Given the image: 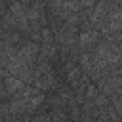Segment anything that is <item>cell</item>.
<instances>
[{"label": "cell", "instance_id": "cell-1", "mask_svg": "<svg viewBox=\"0 0 122 122\" xmlns=\"http://www.w3.org/2000/svg\"><path fill=\"white\" fill-rule=\"evenodd\" d=\"M99 40H101V34L95 29L82 25L78 30V36H76V48H78V51H90Z\"/></svg>", "mask_w": 122, "mask_h": 122}, {"label": "cell", "instance_id": "cell-2", "mask_svg": "<svg viewBox=\"0 0 122 122\" xmlns=\"http://www.w3.org/2000/svg\"><path fill=\"white\" fill-rule=\"evenodd\" d=\"M2 86H4L6 95H8V99H10V97H13L15 93H19L27 84H25V82H21L19 78L11 76V74H6V76H4V80H2Z\"/></svg>", "mask_w": 122, "mask_h": 122}, {"label": "cell", "instance_id": "cell-3", "mask_svg": "<svg viewBox=\"0 0 122 122\" xmlns=\"http://www.w3.org/2000/svg\"><path fill=\"white\" fill-rule=\"evenodd\" d=\"M27 122H51V120H50V112H46V114H38V112H34L32 116L27 118Z\"/></svg>", "mask_w": 122, "mask_h": 122}, {"label": "cell", "instance_id": "cell-4", "mask_svg": "<svg viewBox=\"0 0 122 122\" xmlns=\"http://www.w3.org/2000/svg\"><path fill=\"white\" fill-rule=\"evenodd\" d=\"M4 122H27L23 116H4Z\"/></svg>", "mask_w": 122, "mask_h": 122}, {"label": "cell", "instance_id": "cell-5", "mask_svg": "<svg viewBox=\"0 0 122 122\" xmlns=\"http://www.w3.org/2000/svg\"><path fill=\"white\" fill-rule=\"evenodd\" d=\"M0 122H4V116H2V112H0Z\"/></svg>", "mask_w": 122, "mask_h": 122}]
</instances>
